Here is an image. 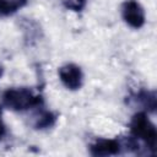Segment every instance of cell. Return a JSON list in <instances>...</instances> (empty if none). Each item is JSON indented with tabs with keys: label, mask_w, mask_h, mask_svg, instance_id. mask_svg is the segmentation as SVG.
<instances>
[{
	"label": "cell",
	"mask_w": 157,
	"mask_h": 157,
	"mask_svg": "<svg viewBox=\"0 0 157 157\" xmlns=\"http://www.w3.org/2000/svg\"><path fill=\"white\" fill-rule=\"evenodd\" d=\"M40 96H36L27 87H12L2 93V105L11 110L23 112L42 104Z\"/></svg>",
	"instance_id": "obj_1"
},
{
	"label": "cell",
	"mask_w": 157,
	"mask_h": 157,
	"mask_svg": "<svg viewBox=\"0 0 157 157\" xmlns=\"http://www.w3.org/2000/svg\"><path fill=\"white\" fill-rule=\"evenodd\" d=\"M130 132L135 139L142 140L146 146L155 152L157 145V130L145 112H139L131 118Z\"/></svg>",
	"instance_id": "obj_2"
},
{
	"label": "cell",
	"mask_w": 157,
	"mask_h": 157,
	"mask_svg": "<svg viewBox=\"0 0 157 157\" xmlns=\"http://www.w3.org/2000/svg\"><path fill=\"white\" fill-rule=\"evenodd\" d=\"M121 16L131 28H141L145 25V11L136 0H126L121 6Z\"/></svg>",
	"instance_id": "obj_3"
},
{
	"label": "cell",
	"mask_w": 157,
	"mask_h": 157,
	"mask_svg": "<svg viewBox=\"0 0 157 157\" xmlns=\"http://www.w3.org/2000/svg\"><path fill=\"white\" fill-rule=\"evenodd\" d=\"M59 77L63 85L71 91H76L82 86L83 75L81 67L76 64H65L59 69Z\"/></svg>",
	"instance_id": "obj_4"
},
{
	"label": "cell",
	"mask_w": 157,
	"mask_h": 157,
	"mask_svg": "<svg viewBox=\"0 0 157 157\" xmlns=\"http://www.w3.org/2000/svg\"><path fill=\"white\" fill-rule=\"evenodd\" d=\"M90 152L92 156H114L123 152L120 139H99L91 145Z\"/></svg>",
	"instance_id": "obj_5"
},
{
	"label": "cell",
	"mask_w": 157,
	"mask_h": 157,
	"mask_svg": "<svg viewBox=\"0 0 157 157\" xmlns=\"http://www.w3.org/2000/svg\"><path fill=\"white\" fill-rule=\"evenodd\" d=\"M134 101L139 103L145 110L153 113L157 107V98L156 93L153 91H140L137 94H135Z\"/></svg>",
	"instance_id": "obj_6"
},
{
	"label": "cell",
	"mask_w": 157,
	"mask_h": 157,
	"mask_svg": "<svg viewBox=\"0 0 157 157\" xmlns=\"http://www.w3.org/2000/svg\"><path fill=\"white\" fill-rule=\"evenodd\" d=\"M56 121V115L54 113H52L50 110H45L42 109L39 110L36 117H34V121H33V126L34 129H48L52 128Z\"/></svg>",
	"instance_id": "obj_7"
},
{
	"label": "cell",
	"mask_w": 157,
	"mask_h": 157,
	"mask_svg": "<svg viewBox=\"0 0 157 157\" xmlns=\"http://www.w3.org/2000/svg\"><path fill=\"white\" fill-rule=\"evenodd\" d=\"M28 0H0V16H10L26 6Z\"/></svg>",
	"instance_id": "obj_8"
},
{
	"label": "cell",
	"mask_w": 157,
	"mask_h": 157,
	"mask_svg": "<svg viewBox=\"0 0 157 157\" xmlns=\"http://www.w3.org/2000/svg\"><path fill=\"white\" fill-rule=\"evenodd\" d=\"M87 0H63V5L71 11L75 12H80L85 9Z\"/></svg>",
	"instance_id": "obj_9"
},
{
	"label": "cell",
	"mask_w": 157,
	"mask_h": 157,
	"mask_svg": "<svg viewBox=\"0 0 157 157\" xmlns=\"http://www.w3.org/2000/svg\"><path fill=\"white\" fill-rule=\"evenodd\" d=\"M5 134H6V126L2 121V108L0 105V140L5 136Z\"/></svg>",
	"instance_id": "obj_10"
},
{
	"label": "cell",
	"mask_w": 157,
	"mask_h": 157,
	"mask_svg": "<svg viewBox=\"0 0 157 157\" xmlns=\"http://www.w3.org/2000/svg\"><path fill=\"white\" fill-rule=\"evenodd\" d=\"M2 72H4V67H2V65L0 64V77L2 76Z\"/></svg>",
	"instance_id": "obj_11"
}]
</instances>
